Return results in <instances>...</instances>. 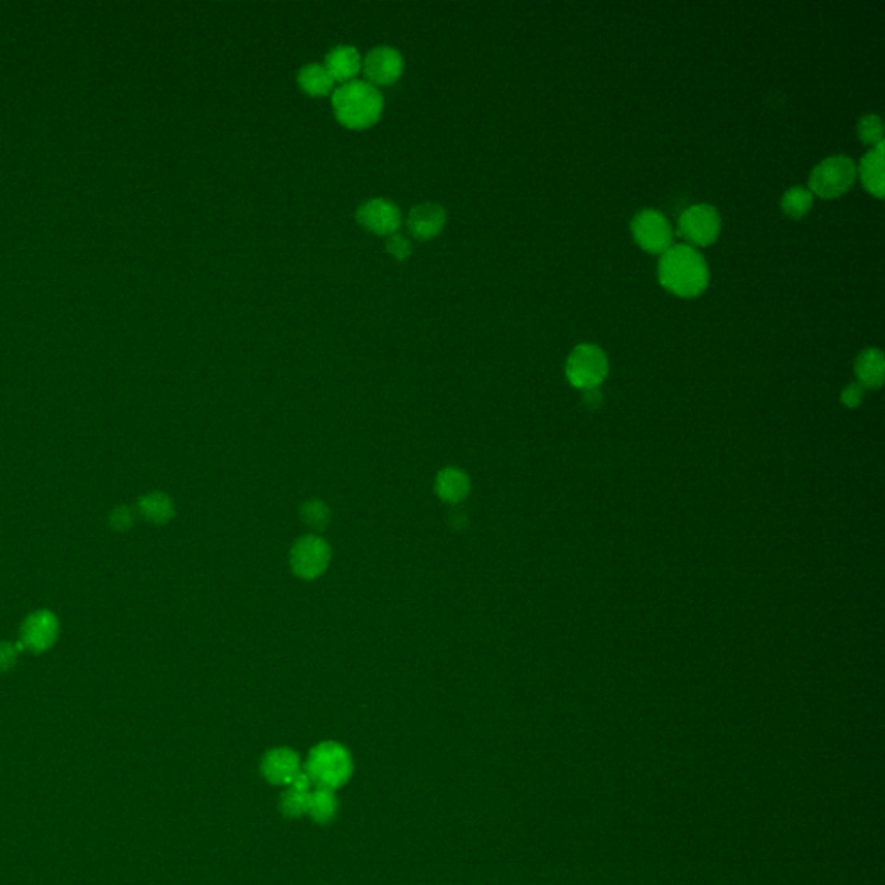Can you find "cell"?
Masks as SVG:
<instances>
[{
	"label": "cell",
	"instance_id": "obj_13",
	"mask_svg": "<svg viewBox=\"0 0 885 885\" xmlns=\"http://www.w3.org/2000/svg\"><path fill=\"white\" fill-rule=\"evenodd\" d=\"M446 223V211L436 203H422L409 213V231L418 239H431L440 234Z\"/></svg>",
	"mask_w": 885,
	"mask_h": 885
},
{
	"label": "cell",
	"instance_id": "obj_17",
	"mask_svg": "<svg viewBox=\"0 0 885 885\" xmlns=\"http://www.w3.org/2000/svg\"><path fill=\"white\" fill-rule=\"evenodd\" d=\"M884 353L877 348H868L859 353L856 375L864 388H881L884 383Z\"/></svg>",
	"mask_w": 885,
	"mask_h": 885
},
{
	"label": "cell",
	"instance_id": "obj_3",
	"mask_svg": "<svg viewBox=\"0 0 885 885\" xmlns=\"http://www.w3.org/2000/svg\"><path fill=\"white\" fill-rule=\"evenodd\" d=\"M305 771L312 777L315 787L336 790L350 780L353 773V759L348 749L338 742H320L308 755Z\"/></svg>",
	"mask_w": 885,
	"mask_h": 885
},
{
	"label": "cell",
	"instance_id": "obj_21",
	"mask_svg": "<svg viewBox=\"0 0 885 885\" xmlns=\"http://www.w3.org/2000/svg\"><path fill=\"white\" fill-rule=\"evenodd\" d=\"M813 205V192L807 190L806 187H790L783 198H781V208L792 216V218H801L805 216Z\"/></svg>",
	"mask_w": 885,
	"mask_h": 885
},
{
	"label": "cell",
	"instance_id": "obj_15",
	"mask_svg": "<svg viewBox=\"0 0 885 885\" xmlns=\"http://www.w3.org/2000/svg\"><path fill=\"white\" fill-rule=\"evenodd\" d=\"M863 185L877 198L884 196V142L872 148L859 163Z\"/></svg>",
	"mask_w": 885,
	"mask_h": 885
},
{
	"label": "cell",
	"instance_id": "obj_22",
	"mask_svg": "<svg viewBox=\"0 0 885 885\" xmlns=\"http://www.w3.org/2000/svg\"><path fill=\"white\" fill-rule=\"evenodd\" d=\"M301 518L312 527L313 531H322L331 522V510L320 500H308L301 507Z\"/></svg>",
	"mask_w": 885,
	"mask_h": 885
},
{
	"label": "cell",
	"instance_id": "obj_23",
	"mask_svg": "<svg viewBox=\"0 0 885 885\" xmlns=\"http://www.w3.org/2000/svg\"><path fill=\"white\" fill-rule=\"evenodd\" d=\"M859 139L872 148L882 144L884 139V123L877 114H864L858 122Z\"/></svg>",
	"mask_w": 885,
	"mask_h": 885
},
{
	"label": "cell",
	"instance_id": "obj_29",
	"mask_svg": "<svg viewBox=\"0 0 885 885\" xmlns=\"http://www.w3.org/2000/svg\"><path fill=\"white\" fill-rule=\"evenodd\" d=\"M585 401H586V405H588V407H592V409L599 407L600 401H602L599 388L585 391Z\"/></svg>",
	"mask_w": 885,
	"mask_h": 885
},
{
	"label": "cell",
	"instance_id": "obj_8",
	"mask_svg": "<svg viewBox=\"0 0 885 885\" xmlns=\"http://www.w3.org/2000/svg\"><path fill=\"white\" fill-rule=\"evenodd\" d=\"M679 234L694 244L707 246L716 240L721 231L720 213L711 205H694L685 209L678 222Z\"/></svg>",
	"mask_w": 885,
	"mask_h": 885
},
{
	"label": "cell",
	"instance_id": "obj_9",
	"mask_svg": "<svg viewBox=\"0 0 885 885\" xmlns=\"http://www.w3.org/2000/svg\"><path fill=\"white\" fill-rule=\"evenodd\" d=\"M59 635V621L55 614L40 609L28 616L21 626V640L20 647L31 652L49 651L55 644Z\"/></svg>",
	"mask_w": 885,
	"mask_h": 885
},
{
	"label": "cell",
	"instance_id": "obj_5",
	"mask_svg": "<svg viewBox=\"0 0 885 885\" xmlns=\"http://www.w3.org/2000/svg\"><path fill=\"white\" fill-rule=\"evenodd\" d=\"M609 372L605 353L595 344H579L568 358L566 374L574 388L594 390L599 388Z\"/></svg>",
	"mask_w": 885,
	"mask_h": 885
},
{
	"label": "cell",
	"instance_id": "obj_7",
	"mask_svg": "<svg viewBox=\"0 0 885 885\" xmlns=\"http://www.w3.org/2000/svg\"><path fill=\"white\" fill-rule=\"evenodd\" d=\"M635 240L649 253H664L671 248L673 231L668 218L657 209H642L631 222Z\"/></svg>",
	"mask_w": 885,
	"mask_h": 885
},
{
	"label": "cell",
	"instance_id": "obj_16",
	"mask_svg": "<svg viewBox=\"0 0 885 885\" xmlns=\"http://www.w3.org/2000/svg\"><path fill=\"white\" fill-rule=\"evenodd\" d=\"M362 66L360 54L351 46H338L325 55V70L333 80L353 79Z\"/></svg>",
	"mask_w": 885,
	"mask_h": 885
},
{
	"label": "cell",
	"instance_id": "obj_20",
	"mask_svg": "<svg viewBox=\"0 0 885 885\" xmlns=\"http://www.w3.org/2000/svg\"><path fill=\"white\" fill-rule=\"evenodd\" d=\"M298 83L310 96H324L333 88L334 80L331 77V73L325 70V66L312 63V64H307L299 70Z\"/></svg>",
	"mask_w": 885,
	"mask_h": 885
},
{
	"label": "cell",
	"instance_id": "obj_24",
	"mask_svg": "<svg viewBox=\"0 0 885 885\" xmlns=\"http://www.w3.org/2000/svg\"><path fill=\"white\" fill-rule=\"evenodd\" d=\"M308 794L298 792V790L287 787L286 792L281 797V811L286 814L287 818H298L301 814H307Z\"/></svg>",
	"mask_w": 885,
	"mask_h": 885
},
{
	"label": "cell",
	"instance_id": "obj_26",
	"mask_svg": "<svg viewBox=\"0 0 885 885\" xmlns=\"http://www.w3.org/2000/svg\"><path fill=\"white\" fill-rule=\"evenodd\" d=\"M386 248H388L391 255L396 257L398 260H405L412 251L410 240L405 235L398 234V232L390 234L388 240H386Z\"/></svg>",
	"mask_w": 885,
	"mask_h": 885
},
{
	"label": "cell",
	"instance_id": "obj_27",
	"mask_svg": "<svg viewBox=\"0 0 885 885\" xmlns=\"http://www.w3.org/2000/svg\"><path fill=\"white\" fill-rule=\"evenodd\" d=\"M20 651H21L20 645H13L11 642H0V673L9 671L16 664Z\"/></svg>",
	"mask_w": 885,
	"mask_h": 885
},
{
	"label": "cell",
	"instance_id": "obj_1",
	"mask_svg": "<svg viewBox=\"0 0 885 885\" xmlns=\"http://www.w3.org/2000/svg\"><path fill=\"white\" fill-rule=\"evenodd\" d=\"M659 279L668 291L683 298L701 294L709 282V268L703 255L687 244L666 249L659 261Z\"/></svg>",
	"mask_w": 885,
	"mask_h": 885
},
{
	"label": "cell",
	"instance_id": "obj_2",
	"mask_svg": "<svg viewBox=\"0 0 885 885\" xmlns=\"http://www.w3.org/2000/svg\"><path fill=\"white\" fill-rule=\"evenodd\" d=\"M333 105L342 125L350 129H365L379 120L384 99L372 83L351 80L334 92Z\"/></svg>",
	"mask_w": 885,
	"mask_h": 885
},
{
	"label": "cell",
	"instance_id": "obj_28",
	"mask_svg": "<svg viewBox=\"0 0 885 885\" xmlns=\"http://www.w3.org/2000/svg\"><path fill=\"white\" fill-rule=\"evenodd\" d=\"M863 394H864V391L859 383L849 384L846 390L842 391V403L847 405L849 409H855L863 401Z\"/></svg>",
	"mask_w": 885,
	"mask_h": 885
},
{
	"label": "cell",
	"instance_id": "obj_6",
	"mask_svg": "<svg viewBox=\"0 0 885 885\" xmlns=\"http://www.w3.org/2000/svg\"><path fill=\"white\" fill-rule=\"evenodd\" d=\"M331 555L329 544L316 533H310L294 542L289 553V564L298 577L310 581L327 571Z\"/></svg>",
	"mask_w": 885,
	"mask_h": 885
},
{
	"label": "cell",
	"instance_id": "obj_11",
	"mask_svg": "<svg viewBox=\"0 0 885 885\" xmlns=\"http://www.w3.org/2000/svg\"><path fill=\"white\" fill-rule=\"evenodd\" d=\"M357 220L375 234L390 235L400 227L401 215L394 203L383 198H374L358 206Z\"/></svg>",
	"mask_w": 885,
	"mask_h": 885
},
{
	"label": "cell",
	"instance_id": "obj_19",
	"mask_svg": "<svg viewBox=\"0 0 885 885\" xmlns=\"http://www.w3.org/2000/svg\"><path fill=\"white\" fill-rule=\"evenodd\" d=\"M338 813V801L334 790L315 787L308 794V807L307 814H310L316 823L331 822Z\"/></svg>",
	"mask_w": 885,
	"mask_h": 885
},
{
	"label": "cell",
	"instance_id": "obj_10",
	"mask_svg": "<svg viewBox=\"0 0 885 885\" xmlns=\"http://www.w3.org/2000/svg\"><path fill=\"white\" fill-rule=\"evenodd\" d=\"M403 55L390 46H379L367 54L364 72L367 79L375 85H390L403 73Z\"/></svg>",
	"mask_w": 885,
	"mask_h": 885
},
{
	"label": "cell",
	"instance_id": "obj_14",
	"mask_svg": "<svg viewBox=\"0 0 885 885\" xmlns=\"http://www.w3.org/2000/svg\"><path fill=\"white\" fill-rule=\"evenodd\" d=\"M434 490L444 503L457 505L469 496V476L459 468H444L436 476Z\"/></svg>",
	"mask_w": 885,
	"mask_h": 885
},
{
	"label": "cell",
	"instance_id": "obj_18",
	"mask_svg": "<svg viewBox=\"0 0 885 885\" xmlns=\"http://www.w3.org/2000/svg\"><path fill=\"white\" fill-rule=\"evenodd\" d=\"M139 512L146 521L153 524H166L175 516V505L170 496L153 492L139 500Z\"/></svg>",
	"mask_w": 885,
	"mask_h": 885
},
{
	"label": "cell",
	"instance_id": "obj_12",
	"mask_svg": "<svg viewBox=\"0 0 885 885\" xmlns=\"http://www.w3.org/2000/svg\"><path fill=\"white\" fill-rule=\"evenodd\" d=\"M299 755L287 747H277L268 751L261 761V773L274 785H289L301 771Z\"/></svg>",
	"mask_w": 885,
	"mask_h": 885
},
{
	"label": "cell",
	"instance_id": "obj_25",
	"mask_svg": "<svg viewBox=\"0 0 885 885\" xmlns=\"http://www.w3.org/2000/svg\"><path fill=\"white\" fill-rule=\"evenodd\" d=\"M135 522V514L131 510V507H116L111 514H109V526L116 531H129L131 526Z\"/></svg>",
	"mask_w": 885,
	"mask_h": 885
},
{
	"label": "cell",
	"instance_id": "obj_4",
	"mask_svg": "<svg viewBox=\"0 0 885 885\" xmlns=\"http://www.w3.org/2000/svg\"><path fill=\"white\" fill-rule=\"evenodd\" d=\"M856 164L851 157L830 156L823 159L809 177L811 192L820 198H837L851 189L856 181Z\"/></svg>",
	"mask_w": 885,
	"mask_h": 885
}]
</instances>
